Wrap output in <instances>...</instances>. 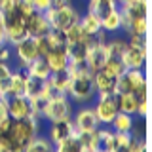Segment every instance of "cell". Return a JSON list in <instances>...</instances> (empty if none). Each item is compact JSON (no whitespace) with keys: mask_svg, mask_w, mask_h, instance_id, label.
Segmentation results:
<instances>
[{"mask_svg":"<svg viewBox=\"0 0 152 152\" xmlns=\"http://www.w3.org/2000/svg\"><path fill=\"white\" fill-rule=\"evenodd\" d=\"M38 122L34 118H23V120H12L4 137L10 142L12 152H25L28 142L38 135Z\"/></svg>","mask_w":152,"mask_h":152,"instance_id":"cell-1","label":"cell"},{"mask_svg":"<svg viewBox=\"0 0 152 152\" xmlns=\"http://www.w3.org/2000/svg\"><path fill=\"white\" fill-rule=\"evenodd\" d=\"M146 78L142 69H126V72L118 76L116 82V93H135L139 101H146Z\"/></svg>","mask_w":152,"mask_h":152,"instance_id":"cell-2","label":"cell"},{"mask_svg":"<svg viewBox=\"0 0 152 152\" xmlns=\"http://www.w3.org/2000/svg\"><path fill=\"white\" fill-rule=\"evenodd\" d=\"M42 118L48 122H57L63 118H72V101L66 93H53L42 107Z\"/></svg>","mask_w":152,"mask_h":152,"instance_id":"cell-3","label":"cell"},{"mask_svg":"<svg viewBox=\"0 0 152 152\" xmlns=\"http://www.w3.org/2000/svg\"><path fill=\"white\" fill-rule=\"evenodd\" d=\"M66 95L74 103H88L89 99H93V95H95L93 74L89 70H84L80 74L70 76V86H69Z\"/></svg>","mask_w":152,"mask_h":152,"instance_id":"cell-4","label":"cell"},{"mask_svg":"<svg viewBox=\"0 0 152 152\" xmlns=\"http://www.w3.org/2000/svg\"><path fill=\"white\" fill-rule=\"evenodd\" d=\"M44 17L48 19L50 27L53 31H66L69 27H72L74 23L80 21V13L72 4L69 6H63V8H50L44 12Z\"/></svg>","mask_w":152,"mask_h":152,"instance_id":"cell-5","label":"cell"},{"mask_svg":"<svg viewBox=\"0 0 152 152\" xmlns=\"http://www.w3.org/2000/svg\"><path fill=\"white\" fill-rule=\"evenodd\" d=\"M93 112H95V116H97L99 124L110 126L114 116L118 114V107H116L114 95H97V103H95V107H93Z\"/></svg>","mask_w":152,"mask_h":152,"instance_id":"cell-6","label":"cell"},{"mask_svg":"<svg viewBox=\"0 0 152 152\" xmlns=\"http://www.w3.org/2000/svg\"><path fill=\"white\" fill-rule=\"evenodd\" d=\"M107 44V42H104ZM104 44H93L88 48V53H86V66L89 69V72H97V70H103L104 63H107L108 59V53H107V48H104Z\"/></svg>","mask_w":152,"mask_h":152,"instance_id":"cell-7","label":"cell"},{"mask_svg":"<svg viewBox=\"0 0 152 152\" xmlns=\"http://www.w3.org/2000/svg\"><path fill=\"white\" fill-rule=\"evenodd\" d=\"M72 124H74L76 133H82V131H93V129H97V127L101 126L91 107H84V108H80V110L72 116Z\"/></svg>","mask_w":152,"mask_h":152,"instance_id":"cell-8","label":"cell"},{"mask_svg":"<svg viewBox=\"0 0 152 152\" xmlns=\"http://www.w3.org/2000/svg\"><path fill=\"white\" fill-rule=\"evenodd\" d=\"M146 55H148V50L146 48H139V46H129L124 50L122 53V63L126 69H142L146 65Z\"/></svg>","mask_w":152,"mask_h":152,"instance_id":"cell-9","label":"cell"},{"mask_svg":"<svg viewBox=\"0 0 152 152\" xmlns=\"http://www.w3.org/2000/svg\"><path fill=\"white\" fill-rule=\"evenodd\" d=\"M13 48H15V55H17V61H19V65H21V69H27V65H31L36 57H40L38 55L36 42H34V38H31V36L25 38V40H21Z\"/></svg>","mask_w":152,"mask_h":152,"instance_id":"cell-10","label":"cell"},{"mask_svg":"<svg viewBox=\"0 0 152 152\" xmlns=\"http://www.w3.org/2000/svg\"><path fill=\"white\" fill-rule=\"evenodd\" d=\"M25 31L31 38H36V36H44L51 31L48 19L44 17V13L40 12H32L31 15L25 17Z\"/></svg>","mask_w":152,"mask_h":152,"instance_id":"cell-11","label":"cell"},{"mask_svg":"<svg viewBox=\"0 0 152 152\" xmlns=\"http://www.w3.org/2000/svg\"><path fill=\"white\" fill-rule=\"evenodd\" d=\"M76 129H74V124H72V118H63V120H57V122H51L50 126V141L57 145V142L65 141L66 137L74 135Z\"/></svg>","mask_w":152,"mask_h":152,"instance_id":"cell-12","label":"cell"},{"mask_svg":"<svg viewBox=\"0 0 152 152\" xmlns=\"http://www.w3.org/2000/svg\"><path fill=\"white\" fill-rule=\"evenodd\" d=\"M48 66L51 72H63L69 65V55H66V46H57L51 48L50 51L44 55Z\"/></svg>","mask_w":152,"mask_h":152,"instance_id":"cell-13","label":"cell"},{"mask_svg":"<svg viewBox=\"0 0 152 152\" xmlns=\"http://www.w3.org/2000/svg\"><path fill=\"white\" fill-rule=\"evenodd\" d=\"M116 82H118V78L107 74L104 70H97V72H93L95 95H116Z\"/></svg>","mask_w":152,"mask_h":152,"instance_id":"cell-14","label":"cell"},{"mask_svg":"<svg viewBox=\"0 0 152 152\" xmlns=\"http://www.w3.org/2000/svg\"><path fill=\"white\" fill-rule=\"evenodd\" d=\"M120 13H122V25L127 23L129 19L146 17L148 15V0H133L129 4H124V6H120Z\"/></svg>","mask_w":152,"mask_h":152,"instance_id":"cell-15","label":"cell"},{"mask_svg":"<svg viewBox=\"0 0 152 152\" xmlns=\"http://www.w3.org/2000/svg\"><path fill=\"white\" fill-rule=\"evenodd\" d=\"M8 114L12 120H23L31 116V104L25 95L19 97H8Z\"/></svg>","mask_w":152,"mask_h":152,"instance_id":"cell-16","label":"cell"},{"mask_svg":"<svg viewBox=\"0 0 152 152\" xmlns=\"http://www.w3.org/2000/svg\"><path fill=\"white\" fill-rule=\"evenodd\" d=\"M116 107L118 112H126V114H137V107H139V99L135 93H116Z\"/></svg>","mask_w":152,"mask_h":152,"instance_id":"cell-17","label":"cell"},{"mask_svg":"<svg viewBox=\"0 0 152 152\" xmlns=\"http://www.w3.org/2000/svg\"><path fill=\"white\" fill-rule=\"evenodd\" d=\"M25 86H27V72H25V69L13 70L12 76H10V93H8V97H19V95H25Z\"/></svg>","mask_w":152,"mask_h":152,"instance_id":"cell-18","label":"cell"},{"mask_svg":"<svg viewBox=\"0 0 152 152\" xmlns=\"http://www.w3.org/2000/svg\"><path fill=\"white\" fill-rule=\"evenodd\" d=\"M116 8H120L116 0H89L88 2V12L95 13L99 19L108 15V13H110L112 10H116Z\"/></svg>","mask_w":152,"mask_h":152,"instance_id":"cell-19","label":"cell"},{"mask_svg":"<svg viewBox=\"0 0 152 152\" xmlns=\"http://www.w3.org/2000/svg\"><path fill=\"white\" fill-rule=\"evenodd\" d=\"M25 72H27L28 76H32V78L46 80L48 76L51 74V70H50V66H48V63H46V59H44V57H36V59L32 61L31 65H27Z\"/></svg>","mask_w":152,"mask_h":152,"instance_id":"cell-20","label":"cell"},{"mask_svg":"<svg viewBox=\"0 0 152 152\" xmlns=\"http://www.w3.org/2000/svg\"><path fill=\"white\" fill-rule=\"evenodd\" d=\"M135 127V120H133L131 114H126V112H118L114 116V120L110 122V129L112 131H120V133H127V131H133Z\"/></svg>","mask_w":152,"mask_h":152,"instance_id":"cell-21","label":"cell"},{"mask_svg":"<svg viewBox=\"0 0 152 152\" xmlns=\"http://www.w3.org/2000/svg\"><path fill=\"white\" fill-rule=\"evenodd\" d=\"M101 28L104 32H118V31H122V13H120V8L112 10L108 15H104L101 19Z\"/></svg>","mask_w":152,"mask_h":152,"instance_id":"cell-22","label":"cell"},{"mask_svg":"<svg viewBox=\"0 0 152 152\" xmlns=\"http://www.w3.org/2000/svg\"><path fill=\"white\" fill-rule=\"evenodd\" d=\"M48 82H50L51 89L55 93H66L69 91V86H70V76L65 72H51L48 76Z\"/></svg>","mask_w":152,"mask_h":152,"instance_id":"cell-23","label":"cell"},{"mask_svg":"<svg viewBox=\"0 0 152 152\" xmlns=\"http://www.w3.org/2000/svg\"><path fill=\"white\" fill-rule=\"evenodd\" d=\"M78 23H80L82 31L88 36H93V34H97V32L101 31V19L95 15V13H91V12H88L86 15H80Z\"/></svg>","mask_w":152,"mask_h":152,"instance_id":"cell-24","label":"cell"},{"mask_svg":"<svg viewBox=\"0 0 152 152\" xmlns=\"http://www.w3.org/2000/svg\"><path fill=\"white\" fill-rule=\"evenodd\" d=\"M53 152H84V146L78 139V133H74V135L66 137L65 141L53 145Z\"/></svg>","mask_w":152,"mask_h":152,"instance_id":"cell-25","label":"cell"},{"mask_svg":"<svg viewBox=\"0 0 152 152\" xmlns=\"http://www.w3.org/2000/svg\"><path fill=\"white\" fill-rule=\"evenodd\" d=\"M97 135H99V150L103 152H114L116 145H114V131L110 127H97Z\"/></svg>","mask_w":152,"mask_h":152,"instance_id":"cell-26","label":"cell"},{"mask_svg":"<svg viewBox=\"0 0 152 152\" xmlns=\"http://www.w3.org/2000/svg\"><path fill=\"white\" fill-rule=\"evenodd\" d=\"M4 34H6V44H12V46H15V44H19L21 40L28 38L27 31H25V25H12V27H4Z\"/></svg>","mask_w":152,"mask_h":152,"instance_id":"cell-27","label":"cell"},{"mask_svg":"<svg viewBox=\"0 0 152 152\" xmlns=\"http://www.w3.org/2000/svg\"><path fill=\"white\" fill-rule=\"evenodd\" d=\"M78 139H80V142H82V146H84V152H97L99 150V135H97V129L78 133Z\"/></svg>","mask_w":152,"mask_h":152,"instance_id":"cell-28","label":"cell"},{"mask_svg":"<svg viewBox=\"0 0 152 152\" xmlns=\"http://www.w3.org/2000/svg\"><path fill=\"white\" fill-rule=\"evenodd\" d=\"M25 152H53V142H51L48 137H34L31 142H28Z\"/></svg>","mask_w":152,"mask_h":152,"instance_id":"cell-29","label":"cell"},{"mask_svg":"<svg viewBox=\"0 0 152 152\" xmlns=\"http://www.w3.org/2000/svg\"><path fill=\"white\" fill-rule=\"evenodd\" d=\"M103 70L107 74L114 76V78H118V76H122L124 72H126V66H124L120 57H108L107 63H104V66H103Z\"/></svg>","mask_w":152,"mask_h":152,"instance_id":"cell-30","label":"cell"},{"mask_svg":"<svg viewBox=\"0 0 152 152\" xmlns=\"http://www.w3.org/2000/svg\"><path fill=\"white\" fill-rule=\"evenodd\" d=\"M107 53L108 57H122L124 50L127 48V40H124V38H112V40H107Z\"/></svg>","mask_w":152,"mask_h":152,"instance_id":"cell-31","label":"cell"},{"mask_svg":"<svg viewBox=\"0 0 152 152\" xmlns=\"http://www.w3.org/2000/svg\"><path fill=\"white\" fill-rule=\"evenodd\" d=\"M88 38V34L82 31V27H80V23H74L72 27H69L65 31V40H66V46L69 44H76V42H82Z\"/></svg>","mask_w":152,"mask_h":152,"instance_id":"cell-32","label":"cell"},{"mask_svg":"<svg viewBox=\"0 0 152 152\" xmlns=\"http://www.w3.org/2000/svg\"><path fill=\"white\" fill-rule=\"evenodd\" d=\"M42 88H44V80L32 78V76L27 74V86H25V97L27 99L38 97V95L42 93Z\"/></svg>","mask_w":152,"mask_h":152,"instance_id":"cell-33","label":"cell"},{"mask_svg":"<svg viewBox=\"0 0 152 152\" xmlns=\"http://www.w3.org/2000/svg\"><path fill=\"white\" fill-rule=\"evenodd\" d=\"M127 152H146V141L142 137L131 135V141L127 145Z\"/></svg>","mask_w":152,"mask_h":152,"instance_id":"cell-34","label":"cell"},{"mask_svg":"<svg viewBox=\"0 0 152 152\" xmlns=\"http://www.w3.org/2000/svg\"><path fill=\"white\" fill-rule=\"evenodd\" d=\"M131 141V133H120V131H114V145H116V150L118 148H127Z\"/></svg>","mask_w":152,"mask_h":152,"instance_id":"cell-35","label":"cell"},{"mask_svg":"<svg viewBox=\"0 0 152 152\" xmlns=\"http://www.w3.org/2000/svg\"><path fill=\"white\" fill-rule=\"evenodd\" d=\"M34 42H36V48H38V55L40 57H44L48 51L51 50V44H50V40H48V36H36L34 38Z\"/></svg>","mask_w":152,"mask_h":152,"instance_id":"cell-36","label":"cell"},{"mask_svg":"<svg viewBox=\"0 0 152 152\" xmlns=\"http://www.w3.org/2000/svg\"><path fill=\"white\" fill-rule=\"evenodd\" d=\"M32 8H34V12L44 13L46 10L51 8V0H34V2H32Z\"/></svg>","mask_w":152,"mask_h":152,"instance_id":"cell-37","label":"cell"},{"mask_svg":"<svg viewBox=\"0 0 152 152\" xmlns=\"http://www.w3.org/2000/svg\"><path fill=\"white\" fill-rule=\"evenodd\" d=\"M19 2H21V0H0V13L10 12V10L17 8V6H19Z\"/></svg>","mask_w":152,"mask_h":152,"instance_id":"cell-38","label":"cell"},{"mask_svg":"<svg viewBox=\"0 0 152 152\" xmlns=\"http://www.w3.org/2000/svg\"><path fill=\"white\" fill-rule=\"evenodd\" d=\"M13 70L10 69V65L6 61H0V82H4V80H10V76H12Z\"/></svg>","mask_w":152,"mask_h":152,"instance_id":"cell-39","label":"cell"},{"mask_svg":"<svg viewBox=\"0 0 152 152\" xmlns=\"http://www.w3.org/2000/svg\"><path fill=\"white\" fill-rule=\"evenodd\" d=\"M146 42H148V38H146V36H129V40H127V44H129V46L146 48Z\"/></svg>","mask_w":152,"mask_h":152,"instance_id":"cell-40","label":"cell"},{"mask_svg":"<svg viewBox=\"0 0 152 152\" xmlns=\"http://www.w3.org/2000/svg\"><path fill=\"white\" fill-rule=\"evenodd\" d=\"M6 118H10V114H8V97H0V122H4Z\"/></svg>","mask_w":152,"mask_h":152,"instance_id":"cell-41","label":"cell"},{"mask_svg":"<svg viewBox=\"0 0 152 152\" xmlns=\"http://www.w3.org/2000/svg\"><path fill=\"white\" fill-rule=\"evenodd\" d=\"M10 59H12V50L4 44L2 48H0V61H6V63H8Z\"/></svg>","mask_w":152,"mask_h":152,"instance_id":"cell-42","label":"cell"},{"mask_svg":"<svg viewBox=\"0 0 152 152\" xmlns=\"http://www.w3.org/2000/svg\"><path fill=\"white\" fill-rule=\"evenodd\" d=\"M137 114H139V116H146V114H148V99H146V101H139Z\"/></svg>","mask_w":152,"mask_h":152,"instance_id":"cell-43","label":"cell"},{"mask_svg":"<svg viewBox=\"0 0 152 152\" xmlns=\"http://www.w3.org/2000/svg\"><path fill=\"white\" fill-rule=\"evenodd\" d=\"M0 152H12L10 150V142L4 135H0Z\"/></svg>","mask_w":152,"mask_h":152,"instance_id":"cell-44","label":"cell"},{"mask_svg":"<svg viewBox=\"0 0 152 152\" xmlns=\"http://www.w3.org/2000/svg\"><path fill=\"white\" fill-rule=\"evenodd\" d=\"M72 4L70 0H51V8H63V6H69Z\"/></svg>","mask_w":152,"mask_h":152,"instance_id":"cell-45","label":"cell"},{"mask_svg":"<svg viewBox=\"0 0 152 152\" xmlns=\"http://www.w3.org/2000/svg\"><path fill=\"white\" fill-rule=\"evenodd\" d=\"M6 44V34H4V23H2V17H0V48Z\"/></svg>","mask_w":152,"mask_h":152,"instance_id":"cell-46","label":"cell"},{"mask_svg":"<svg viewBox=\"0 0 152 152\" xmlns=\"http://www.w3.org/2000/svg\"><path fill=\"white\" fill-rule=\"evenodd\" d=\"M118 2V6H124V4H129V2H133V0H116Z\"/></svg>","mask_w":152,"mask_h":152,"instance_id":"cell-47","label":"cell"},{"mask_svg":"<svg viewBox=\"0 0 152 152\" xmlns=\"http://www.w3.org/2000/svg\"><path fill=\"white\" fill-rule=\"evenodd\" d=\"M114 152H116V150H114Z\"/></svg>","mask_w":152,"mask_h":152,"instance_id":"cell-48","label":"cell"}]
</instances>
